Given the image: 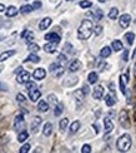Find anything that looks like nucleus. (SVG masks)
Masks as SVG:
<instances>
[{"label": "nucleus", "mask_w": 136, "mask_h": 153, "mask_svg": "<svg viewBox=\"0 0 136 153\" xmlns=\"http://www.w3.org/2000/svg\"><path fill=\"white\" fill-rule=\"evenodd\" d=\"M93 28H94V25L91 20H89V19L82 20L79 29H77V38L80 40H87L93 34Z\"/></svg>", "instance_id": "1"}, {"label": "nucleus", "mask_w": 136, "mask_h": 153, "mask_svg": "<svg viewBox=\"0 0 136 153\" xmlns=\"http://www.w3.org/2000/svg\"><path fill=\"white\" fill-rule=\"evenodd\" d=\"M131 144H132V141H131V136L125 133L122 134L119 139H118V143H116V147L120 152H126L131 148Z\"/></svg>", "instance_id": "2"}, {"label": "nucleus", "mask_w": 136, "mask_h": 153, "mask_svg": "<svg viewBox=\"0 0 136 153\" xmlns=\"http://www.w3.org/2000/svg\"><path fill=\"white\" fill-rule=\"evenodd\" d=\"M25 128V119L23 114H18L14 119V131L15 132H21Z\"/></svg>", "instance_id": "3"}, {"label": "nucleus", "mask_w": 136, "mask_h": 153, "mask_svg": "<svg viewBox=\"0 0 136 153\" xmlns=\"http://www.w3.org/2000/svg\"><path fill=\"white\" fill-rule=\"evenodd\" d=\"M119 122L120 124L124 127V128H129L130 127V120H129V116H127V112L122 109L119 114Z\"/></svg>", "instance_id": "4"}, {"label": "nucleus", "mask_w": 136, "mask_h": 153, "mask_svg": "<svg viewBox=\"0 0 136 153\" xmlns=\"http://www.w3.org/2000/svg\"><path fill=\"white\" fill-rule=\"evenodd\" d=\"M28 80H30V73L29 72H25V71H21L20 73H18V76H16V82L19 84H25Z\"/></svg>", "instance_id": "5"}, {"label": "nucleus", "mask_w": 136, "mask_h": 153, "mask_svg": "<svg viewBox=\"0 0 136 153\" xmlns=\"http://www.w3.org/2000/svg\"><path fill=\"white\" fill-rule=\"evenodd\" d=\"M119 23H120V27L121 28H127L131 23V16L129 14H122L119 18Z\"/></svg>", "instance_id": "6"}, {"label": "nucleus", "mask_w": 136, "mask_h": 153, "mask_svg": "<svg viewBox=\"0 0 136 153\" xmlns=\"http://www.w3.org/2000/svg\"><path fill=\"white\" fill-rule=\"evenodd\" d=\"M104 127H105V134H109V133H111L112 129H114V123H112V120L110 119L109 117H105L104 118Z\"/></svg>", "instance_id": "7"}, {"label": "nucleus", "mask_w": 136, "mask_h": 153, "mask_svg": "<svg viewBox=\"0 0 136 153\" xmlns=\"http://www.w3.org/2000/svg\"><path fill=\"white\" fill-rule=\"evenodd\" d=\"M44 38H45V40H48V42H53V43H56V44L61 40L60 35L57 34V33H55V31H53V33H48V34L45 35Z\"/></svg>", "instance_id": "8"}, {"label": "nucleus", "mask_w": 136, "mask_h": 153, "mask_svg": "<svg viewBox=\"0 0 136 153\" xmlns=\"http://www.w3.org/2000/svg\"><path fill=\"white\" fill-rule=\"evenodd\" d=\"M93 97L96 100H100L104 97V87L102 85H96L94 88V92H93Z\"/></svg>", "instance_id": "9"}, {"label": "nucleus", "mask_w": 136, "mask_h": 153, "mask_svg": "<svg viewBox=\"0 0 136 153\" xmlns=\"http://www.w3.org/2000/svg\"><path fill=\"white\" fill-rule=\"evenodd\" d=\"M41 123H43V118H40V117H34V119H33V122H31V126H30V128H31V132H34V133H36L37 132V129H39V127L41 126Z\"/></svg>", "instance_id": "10"}, {"label": "nucleus", "mask_w": 136, "mask_h": 153, "mask_svg": "<svg viewBox=\"0 0 136 153\" xmlns=\"http://www.w3.org/2000/svg\"><path fill=\"white\" fill-rule=\"evenodd\" d=\"M80 69H81V62L79 59H75L69 64V72L71 73H75L77 71H80Z\"/></svg>", "instance_id": "11"}, {"label": "nucleus", "mask_w": 136, "mask_h": 153, "mask_svg": "<svg viewBox=\"0 0 136 153\" xmlns=\"http://www.w3.org/2000/svg\"><path fill=\"white\" fill-rule=\"evenodd\" d=\"M33 76L36 80H43L45 76H46V72H45L44 68H37V69H35V71H34Z\"/></svg>", "instance_id": "12"}, {"label": "nucleus", "mask_w": 136, "mask_h": 153, "mask_svg": "<svg viewBox=\"0 0 136 153\" xmlns=\"http://www.w3.org/2000/svg\"><path fill=\"white\" fill-rule=\"evenodd\" d=\"M53 131H54V126L50 122H48V123H45L44 128H43V134L45 137H50L51 134H53Z\"/></svg>", "instance_id": "13"}, {"label": "nucleus", "mask_w": 136, "mask_h": 153, "mask_svg": "<svg viewBox=\"0 0 136 153\" xmlns=\"http://www.w3.org/2000/svg\"><path fill=\"white\" fill-rule=\"evenodd\" d=\"M51 23H53L51 18H44L43 20L39 23V29H40V30H46L51 25Z\"/></svg>", "instance_id": "14"}, {"label": "nucleus", "mask_w": 136, "mask_h": 153, "mask_svg": "<svg viewBox=\"0 0 136 153\" xmlns=\"http://www.w3.org/2000/svg\"><path fill=\"white\" fill-rule=\"evenodd\" d=\"M41 97V92L39 89H33V91H29V98L31 99V102H36L39 100V98Z\"/></svg>", "instance_id": "15"}, {"label": "nucleus", "mask_w": 136, "mask_h": 153, "mask_svg": "<svg viewBox=\"0 0 136 153\" xmlns=\"http://www.w3.org/2000/svg\"><path fill=\"white\" fill-rule=\"evenodd\" d=\"M87 15H93V16H94V19H95L96 22H100L101 19L104 18V13H102V10H101V9L96 8V9L94 10V13H89Z\"/></svg>", "instance_id": "16"}, {"label": "nucleus", "mask_w": 136, "mask_h": 153, "mask_svg": "<svg viewBox=\"0 0 136 153\" xmlns=\"http://www.w3.org/2000/svg\"><path fill=\"white\" fill-rule=\"evenodd\" d=\"M74 97H75V100L77 102V104H80V103H82L84 98H85V93L82 92V89H77L74 93Z\"/></svg>", "instance_id": "17"}, {"label": "nucleus", "mask_w": 136, "mask_h": 153, "mask_svg": "<svg viewBox=\"0 0 136 153\" xmlns=\"http://www.w3.org/2000/svg\"><path fill=\"white\" fill-rule=\"evenodd\" d=\"M105 102H106L107 107H112L116 103V95H114L112 93L111 94H106L105 95Z\"/></svg>", "instance_id": "18"}, {"label": "nucleus", "mask_w": 136, "mask_h": 153, "mask_svg": "<svg viewBox=\"0 0 136 153\" xmlns=\"http://www.w3.org/2000/svg\"><path fill=\"white\" fill-rule=\"evenodd\" d=\"M45 52L46 53H54L55 50H56V43H53V42H49V43H46L44 45V48H43Z\"/></svg>", "instance_id": "19"}, {"label": "nucleus", "mask_w": 136, "mask_h": 153, "mask_svg": "<svg viewBox=\"0 0 136 153\" xmlns=\"http://www.w3.org/2000/svg\"><path fill=\"white\" fill-rule=\"evenodd\" d=\"M37 111L41 112V113L48 112L49 111V103L48 102H45V100H40L39 102V104H37Z\"/></svg>", "instance_id": "20"}, {"label": "nucleus", "mask_w": 136, "mask_h": 153, "mask_svg": "<svg viewBox=\"0 0 136 153\" xmlns=\"http://www.w3.org/2000/svg\"><path fill=\"white\" fill-rule=\"evenodd\" d=\"M110 55H111V48H110V47H104L100 50V58L105 59V58H109Z\"/></svg>", "instance_id": "21"}, {"label": "nucleus", "mask_w": 136, "mask_h": 153, "mask_svg": "<svg viewBox=\"0 0 136 153\" xmlns=\"http://www.w3.org/2000/svg\"><path fill=\"white\" fill-rule=\"evenodd\" d=\"M99 80V75L96 72H91V73H89L87 75V82H89V84H95L96 82Z\"/></svg>", "instance_id": "22"}, {"label": "nucleus", "mask_w": 136, "mask_h": 153, "mask_svg": "<svg viewBox=\"0 0 136 153\" xmlns=\"http://www.w3.org/2000/svg\"><path fill=\"white\" fill-rule=\"evenodd\" d=\"M15 53H16L15 50H6V52L1 53V54H0V62H4V60H6V59H9L10 56H12Z\"/></svg>", "instance_id": "23"}, {"label": "nucleus", "mask_w": 136, "mask_h": 153, "mask_svg": "<svg viewBox=\"0 0 136 153\" xmlns=\"http://www.w3.org/2000/svg\"><path fill=\"white\" fill-rule=\"evenodd\" d=\"M5 14H6V16H9V18H11V16H15V15L18 14V9H16V6H14V5H10L9 8L6 9Z\"/></svg>", "instance_id": "24"}, {"label": "nucleus", "mask_w": 136, "mask_h": 153, "mask_svg": "<svg viewBox=\"0 0 136 153\" xmlns=\"http://www.w3.org/2000/svg\"><path fill=\"white\" fill-rule=\"evenodd\" d=\"M79 129H80V122L79 120H75V122H73L70 126V134H75Z\"/></svg>", "instance_id": "25"}, {"label": "nucleus", "mask_w": 136, "mask_h": 153, "mask_svg": "<svg viewBox=\"0 0 136 153\" xmlns=\"http://www.w3.org/2000/svg\"><path fill=\"white\" fill-rule=\"evenodd\" d=\"M25 63H28V62H31V63H39L40 62V56H37L35 53H31L28 58H25V60H24Z\"/></svg>", "instance_id": "26"}, {"label": "nucleus", "mask_w": 136, "mask_h": 153, "mask_svg": "<svg viewBox=\"0 0 136 153\" xmlns=\"http://www.w3.org/2000/svg\"><path fill=\"white\" fill-rule=\"evenodd\" d=\"M111 47H112V49L115 50V52H120V50H122V48H124V45H122V43H121L120 40H118V39H115V40L112 42Z\"/></svg>", "instance_id": "27"}, {"label": "nucleus", "mask_w": 136, "mask_h": 153, "mask_svg": "<svg viewBox=\"0 0 136 153\" xmlns=\"http://www.w3.org/2000/svg\"><path fill=\"white\" fill-rule=\"evenodd\" d=\"M28 138H29V133H28L26 131H21V132H19V136H18V141L20 142V143L25 142V141H26Z\"/></svg>", "instance_id": "28"}, {"label": "nucleus", "mask_w": 136, "mask_h": 153, "mask_svg": "<svg viewBox=\"0 0 136 153\" xmlns=\"http://www.w3.org/2000/svg\"><path fill=\"white\" fill-rule=\"evenodd\" d=\"M77 82H79V79H77L76 76H70L69 80H64V85L65 87H71V85H75Z\"/></svg>", "instance_id": "29"}, {"label": "nucleus", "mask_w": 136, "mask_h": 153, "mask_svg": "<svg viewBox=\"0 0 136 153\" xmlns=\"http://www.w3.org/2000/svg\"><path fill=\"white\" fill-rule=\"evenodd\" d=\"M64 112V105H62V103H57L56 105H55V109H54V114L56 117H59V116H61V113Z\"/></svg>", "instance_id": "30"}, {"label": "nucleus", "mask_w": 136, "mask_h": 153, "mask_svg": "<svg viewBox=\"0 0 136 153\" xmlns=\"http://www.w3.org/2000/svg\"><path fill=\"white\" fill-rule=\"evenodd\" d=\"M33 10H34L33 5H23L21 8H20V13H21V14H29V13H31Z\"/></svg>", "instance_id": "31"}, {"label": "nucleus", "mask_w": 136, "mask_h": 153, "mask_svg": "<svg viewBox=\"0 0 136 153\" xmlns=\"http://www.w3.org/2000/svg\"><path fill=\"white\" fill-rule=\"evenodd\" d=\"M125 38H126V42L129 45H132L134 44V40H135V34L131 33V31H129V33L125 34Z\"/></svg>", "instance_id": "32"}, {"label": "nucleus", "mask_w": 136, "mask_h": 153, "mask_svg": "<svg viewBox=\"0 0 136 153\" xmlns=\"http://www.w3.org/2000/svg\"><path fill=\"white\" fill-rule=\"evenodd\" d=\"M68 126H69V119L68 118H62L60 120V123H59V127H60V131L64 132L66 128H68Z\"/></svg>", "instance_id": "33"}, {"label": "nucleus", "mask_w": 136, "mask_h": 153, "mask_svg": "<svg viewBox=\"0 0 136 153\" xmlns=\"http://www.w3.org/2000/svg\"><path fill=\"white\" fill-rule=\"evenodd\" d=\"M118 16H119V9L118 8H111V10L109 11V18L114 20V19H116Z\"/></svg>", "instance_id": "34"}, {"label": "nucleus", "mask_w": 136, "mask_h": 153, "mask_svg": "<svg viewBox=\"0 0 136 153\" xmlns=\"http://www.w3.org/2000/svg\"><path fill=\"white\" fill-rule=\"evenodd\" d=\"M48 103H50V104H53L54 107L59 103V102H57V98H56V95L55 94H49L48 95Z\"/></svg>", "instance_id": "35"}, {"label": "nucleus", "mask_w": 136, "mask_h": 153, "mask_svg": "<svg viewBox=\"0 0 136 153\" xmlns=\"http://www.w3.org/2000/svg\"><path fill=\"white\" fill-rule=\"evenodd\" d=\"M79 5H80V8H82V9H87V8H91L93 3L90 1V0H81Z\"/></svg>", "instance_id": "36"}, {"label": "nucleus", "mask_w": 136, "mask_h": 153, "mask_svg": "<svg viewBox=\"0 0 136 153\" xmlns=\"http://www.w3.org/2000/svg\"><path fill=\"white\" fill-rule=\"evenodd\" d=\"M31 53H37L39 50H40V47L37 45V44H34V43H30L29 44V48H28Z\"/></svg>", "instance_id": "37"}, {"label": "nucleus", "mask_w": 136, "mask_h": 153, "mask_svg": "<svg viewBox=\"0 0 136 153\" xmlns=\"http://www.w3.org/2000/svg\"><path fill=\"white\" fill-rule=\"evenodd\" d=\"M64 52H68L69 54H75V50L73 49V45L70 43H66L65 47H64Z\"/></svg>", "instance_id": "38"}, {"label": "nucleus", "mask_w": 136, "mask_h": 153, "mask_svg": "<svg viewBox=\"0 0 136 153\" xmlns=\"http://www.w3.org/2000/svg\"><path fill=\"white\" fill-rule=\"evenodd\" d=\"M25 84H26V89H28V91H33V89H36V88H37V85H36L35 82L28 80L26 83H25Z\"/></svg>", "instance_id": "39"}, {"label": "nucleus", "mask_w": 136, "mask_h": 153, "mask_svg": "<svg viewBox=\"0 0 136 153\" xmlns=\"http://www.w3.org/2000/svg\"><path fill=\"white\" fill-rule=\"evenodd\" d=\"M120 88H121L122 94H126V93H127L126 88H125V84H124V75H121V76H120Z\"/></svg>", "instance_id": "40"}, {"label": "nucleus", "mask_w": 136, "mask_h": 153, "mask_svg": "<svg viewBox=\"0 0 136 153\" xmlns=\"http://www.w3.org/2000/svg\"><path fill=\"white\" fill-rule=\"evenodd\" d=\"M59 67H61V64H60V63L59 62H56V63H53V64H51L50 65V68H49V71L51 72V73H54L55 71H56V69L57 68H59Z\"/></svg>", "instance_id": "41"}, {"label": "nucleus", "mask_w": 136, "mask_h": 153, "mask_svg": "<svg viewBox=\"0 0 136 153\" xmlns=\"http://www.w3.org/2000/svg\"><path fill=\"white\" fill-rule=\"evenodd\" d=\"M93 33H95V35H100L102 33V27L101 25H96L95 28H93Z\"/></svg>", "instance_id": "42"}, {"label": "nucleus", "mask_w": 136, "mask_h": 153, "mask_svg": "<svg viewBox=\"0 0 136 153\" xmlns=\"http://www.w3.org/2000/svg\"><path fill=\"white\" fill-rule=\"evenodd\" d=\"M57 62H59L60 64H62V63H66L68 62V56L65 54H60L59 56H57Z\"/></svg>", "instance_id": "43"}, {"label": "nucleus", "mask_w": 136, "mask_h": 153, "mask_svg": "<svg viewBox=\"0 0 136 153\" xmlns=\"http://www.w3.org/2000/svg\"><path fill=\"white\" fill-rule=\"evenodd\" d=\"M16 100L19 102V103H25V102H26V98H25L21 93H18L16 94Z\"/></svg>", "instance_id": "44"}, {"label": "nucleus", "mask_w": 136, "mask_h": 153, "mask_svg": "<svg viewBox=\"0 0 136 153\" xmlns=\"http://www.w3.org/2000/svg\"><path fill=\"white\" fill-rule=\"evenodd\" d=\"M81 152L82 153H90L91 152V146L90 144H84L82 148H81Z\"/></svg>", "instance_id": "45"}, {"label": "nucleus", "mask_w": 136, "mask_h": 153, "mask_svg": "<svg viewBox=\"0 0 136 153\" xmlns=\"http://www.w3.org/2000/svg\"><path fill=\"white\" fill-rule=\"evenodd\" d=\"M54 74H55V76H57V78H59V76H61V75L64 74V68H62V65L57 68L56 71L54 72Z\"/></svg>", "instance_id": "46"}, {"label": "nucleus", "mask_w": 136, "mask_h": 153, "mask_svg": "<svg viewBox=\"0 0 136 153\" xmlns=\"http://www.w3.org/2000/svg\"><path fill=\"white\" fill-rule=\"evenodd\" d=\"M29 151H30V144H29V143L24 144L23 147L19 149V152H20V153H26V152H29Z\"/></svg>", "instance_id": "47"}, {"label": "nucleus", "mask_w": 136, "mask_h": 153, "mask_svg": "<svg viewBox=\"0 0 136 153\" xmlns=\"http://www.w3.org/2000/svg\"><path fill=\"white\" fill-rule=\"evenodd\" d=\"M24 39H26V42H28V43H31V42H33V39H34V34L31 33V31H28V34L25 35Z\"/></svg>", "instance_id": "48"}, {"label": "nucleus", "mask_w": 136, "mask_h": 153, "mask_svg": "<svg viewBox=\"0 0 136 153\" xmlns=\"http://www.w3.org/2000/svg\"><path fill=\"white\" fill-rule=\"evenodd\" d=\"M0 91H1V92H8L9 91L8 85H6L5 83H3V82H0Z\"/></svg>", "instance_id": "49"}, {"label": "nucleus", "mask_w": 136, "mask_h": 153, "mask_svg": "<svg viewBox=\"0 0 136 153\" xmlns=\"http://www.w3.org/2000/svg\"><path fill=\"white\" fill-rule=\"evenodd\" d=\"M41 6H43L41 1H37V0H36V1H34V3H33V8H34V9H40Z\"/></svg>", "instance_id": "50"}, {"label": "nucleus", "mask_w": 136, "mask_h": 153, "mask_svg": "<svg viewBox=\"0 0 136 153\" xmlns=\"http://www.w3.org/2000/svg\"><path fill=\"white\" fill-rule=\"evenodd\" d=\"M127 59H129V50L125 49L124 55H122V60H124V62H127Z\"/></svg>", "instance_id": "51"}, {"label": "nucleus", "mask_w": 136, "mask_h": 153, "mask_svg": "<svg viewBox=\"0 0 136 153\" xmlns=\"http://www.w3.org/2000/svg\"><path fill=\"white\" fill-rule=\"evenodd\" d=\"M81 89H82V92L85 93V95H86V94L89 93V85H84V87H82Z\"/></svg>", "instance_id": "52"}, {"label": "nucleus", "mask_w": 136, "mask_h": 153, "mask_svg": "<svg viewBox=\"0 0 136 153\" xmlns=\"http://www.w3.org/2000/svg\"><path fill=\"white\" fill-rule=\"evenodd\" d=\"M93 127H94V129H95V133H96V134H98V133H99V124H93Z\"/></svg>", "instance_id": "53"}, {"label": "nucleus", "mask_w": 136, "mask_h": 153, "mask_svg": "<svg viewBox=\"0 0 136 153\" xmlns=\"http://www.w3.org/2000/svg\"><path fill=\"white\" fill-rule=\"evenodd\" d=\"M28 31H29V30H26V29H25V30L23 31V33H21V35H20V36H21V38H25V35L28 34Z\"/></svg>", "instance_id": "54"}, {"label": "nucleus", "mask_w": 136, "mask_h": 153, "mask_svg": "<svg viewBox=\"0 0 136 153\" xmlns=\"http://www.w3.org/2000/svg\"><path fill=\"white\" fill-rule=\"evenodd\" d=\"M4 10H5V5L0 4V13H1V11H4Z\"/></svg>", "instance_id": "55"}, {"label": "nucleus", "mask_w": 136, "mask_h": 153, "mask_svg": "<svg viewBox=\"0 0 136 153\" xmlns=\"http://www.w3.org/2000/svg\"><path fill=\"white\" fill-rule=\"evenodd\" d=\"M21 71H23V68H21V67H19V68H18V69H16V71H15V73H16V74H18V73H20V72H21Z\"/></svg>", "instance_id": "56"}, {"label": "nucleus", "mask_w": 136, "mask_h": 153, "mask_svg": "<svg viewBox=\"0 0 136 153\" xmlns=\"http://www.w3.org/2000/svg\"><path fill=\"white\" fill-rule=\"evenodd\" d=\"M99 3H105V1H107V0H98Z\"/></svg>", "instance_id": "57"}, {"label": "nucleus", "mask_w": 136, "mask_h": 153, "mask_svg": "<svg viewBox=\"0 0 136 153\" xmlns=\"http://www.w3.org/2000/svg\"><path fill=\"white\" fill-rule=\"evenodd\" d=\"M66 1H75V0H66Z\"/></svg>", "instance_id": "58"}, {"label": "nucleus", "mask_w": 136, "mask_h": 153, "mask_svg": "<svg viewBox=\"0 0 136 153\" xmlns=\"http://www.w3.org/2000/svg\"><path fill=\"white\" fill-rule=\"evenodd\" d=\"M135 74H136V67H135Z\"/></svg>", "instance_id": "59"}, {"label": "nucleus", "mask_w": 136, "mask_h": 153, "mask_svg": "<svg viewBox=\"0 0 136 153\" xmlns=\"http://www.w3.org/2000/svg\"><path fill=\"white\" fill-rule=\"evenodd\" d=\"M0 72H1V68H0Z\"/></svg>", "instance_id": "60"}, {"label": "nucleus", "mask_w": 136, "mask_h": 153, "mask_svg": "<svg viewBox=\"0 0 136 153\" xmlns=\"http://www.w3.org/2000/svg\"><path fill=\"white\" fill-rule=\"evenodd\" d=\"M135 89H136V85H135Z\"/></svg>", "instance_id": "61"}]
</instances>
